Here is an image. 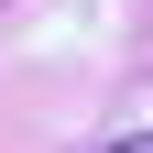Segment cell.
Returning <instances> with one entry per match:
<instances>
[{
  "instance_id": "6da1fadb",
  "label": "cell",
  "mask_w": 153,
  "mask_h": 153,
  "mask_svg": "<svg viewBox=\"0 0 153 153\" xmlns=\"http://www.w3.org/2000/svg\"><path fill=\"white\" fill-rule=\"evenodd\" d=\"M109 153H153V131H142V142H109Z\"/></svg>"
}]
</instances>
